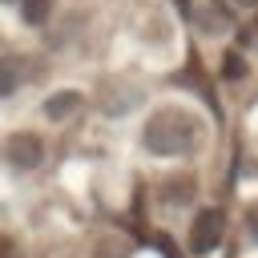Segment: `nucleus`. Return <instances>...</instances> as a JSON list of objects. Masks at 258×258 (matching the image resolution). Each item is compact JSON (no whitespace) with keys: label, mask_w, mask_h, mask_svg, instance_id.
<instances>
[{"label":"nucleus","mask_w":258,"mask_h":258,"mask_svg":"<svg viewBox=\"0 0 258 258\" xmlns=\"http://www.w3.org/2000/svg\"><path fill=\"white\" fill-rule=\"evenodd\" d=\"M202 28H206V32H226V28H230V16L222 12V4H214V0L206 4V12H202Z\"/></svg>","instance_id":"423d86ee"},{"label":"nucleus","mask_w":258,"mask_h":258,"mask_svg":"<svg viewBox=\"0 0 258 258\" xmlns=\"http://www.w3.org/2000/svg\"><path fill=\"white\" fill-rule=\"evenodd\" d=\"M165 198H169L173 206H185V202L194 198V177H181V181L169 177V181H165Z\"/></svg>","instance_id":"0eeeda50"},{"label":"nucleus","mask_w":258,"mask_h":258,"mask_svg":"<svg viewBox=\"0 0 258 258\" xmlns=\"http://www.w3.org/2000/svg\"><path fill=\"white\" fill-rule=\"evenodd\" d=\"M16 85H20V60L4 56V60H0V97H12Z\"/></svg>","instance_id":"39448f33"},{"label":"nucleus","mask_w":258,"mask_h":258,"mask_svg":"<svg viewBox=\"0 0 258 258\" xmlns=\"http://www.w3.org/2000/svg\"><path fill=\"white\" fill-rule=\"evenodd\" d=\"M230 4H238V8H254L258 0H230Z\"/></svg>","instance_id":"9d476101"},{"label":"nucleus","mask_w":258,"mask_h":258,"mask_svg":"<svg viewBox=\"0 0 258 258\" xmlns=\"http://www.w3.org/2000/svg\"><path fill=\"white\" fill-rule=\"evenodd\" d=\"M145 149L157 157H181L198 145V121L185 109H161L145 121Z\"/></svg>","instance_id":"f257e3e1"},{"label":"nucleus","mask_w":258,"mask_h":258,"mask_svg":"<svg viewBox=\"0 0 258 258\" xmlns=\"http://www.w3.org/2000/svg\"><path fill=\"white\" fill-rule=\"evenodd\" d=\"M222 69H226V77H230V81H238V77H246V60H242V56H238V52H230V56H226V64H222Z\"/></svg>","instance_id":"1a4fd4ad"},{"label":"nucleus","mask_w":258,"mask_h":258,"mask_svg":"<svg viewBox=\"0 0 258 258\" xmlns=\"http://www.w3.org/2000/svg\"><path fill=\"white\" fill-rule=\"evenodd\" d=\"M81 105H85V97H81L77 89H56V93H48V101H44V117H48V121H64V117H73Z\"/></svg>","instance_id":"20e7f679"},{"label":"nucleus","mask_w":258,"mask_h":258,"mask_svg":"<svg viewBox=\"0 0 258 258\" xmlns=\"http://www.w3.org/2000/svg\"><path fill=\"white\" fill-rule=\"evenodd\" d=\"M222 230H226L222 210H202V214L194 218V226H189V250H194V254H210V250H218Z\"/></svg>","instance_id":"f03ea898"},{"label":"nucleus","mask_w":258,"mask_h":258,"mask_svg":"<svg viewBox=\"0 0 258 258\" xmlns=\"http://www.w3.org/2000/svg\"><path fill=\"white\" fill-rule=\"evenodd\" d=\"M0 153H4V161H8L12 169H36L40 157H44V145H40L36 133H12Z\"/></svg>","instance_id":"7ed1b4c3"},{"label":"nucleus","mask_w":258,"mask_h":258,"mask_svg":"<svg viewBox=\"0 0 258 258\" xmlns=\"http://www.w3.org/2000/svg\"><path fill=\"white\" fill-rule=\"evenodd\" d=\"M24 20L28 24H44L48 20V0H24Z\"/></svg>","instance_id":"6e6552de"}]
</instances>
